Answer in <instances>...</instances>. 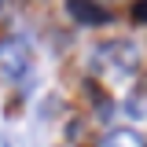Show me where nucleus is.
I'll return each mask as SVG.
<instances>
[{
	"mask_svg": "<svg viewBox=\"0 0 147 147\" xmlns=\"http://www.w3.org/2000/svg\"><path fill=\"white\" fill-rule=\"evenodd\" d=\"M0 4H4V0H0Z\"/></svg>",
	"mask_w": 147,
	"mask_h": 147,
	"instance_id": "8",
	"label": "nucleus"
},
{
	"mask_svg": "<svg viewBox=\"0 0 147 147\" xmlns=\"http://www.w3.org/2000/svg\"><path fill=\"white\" fill-rule=\"evenodd\" d=\"M99 147H147V140L140 132H132V129H114V132H107L99 140Z\"/></svg>",
	"mask_w": 147,
	"mask_h": 147,
	"instance_id": "4",
	"label": "nucleus"
},
{
	"mask_svg": "<svg viewBox=\"0 0 147 147\" xmlns=\"http://www.w3.org/2000/svg\"><path fill=\"white\" fill-rule=\"evenodd\" d=\"M96 70L110 81H125L140 70V48L132 40H110L103 48H96Z\"/></svg>",
	"mask_w": 147,
	"mask_h": 147,
	"instance_id": "1",
	"label": "nucleus"
},
{
	"mask_svg": "<svg viewBox=\"0 0 147 147\" xmlns=\"http://www.w3.org/2000/svg\"><path fill=\"white\" fill-rule=\"evenodd\" d=\"M66 11H70V18H77V22H85V26H103L107 22V7H99V4H92V0H66Z\"/></svg>",
	"mask_w": 147,
	"mask_h": 147,
	"instance_id": "3",
	"label": "nucleus"
},
{
	"mask_svg": "<svg viewBox=\"0 0 147 147\" xmlns=\"http://www.w3.org/2000/svg\"><path fill=\"white\" fill-rule=\"evenodd\" d=\"M4 147H11V144H4Z\"/></svg>",
	"mask_w": 147,
	"mask_h": 147,
	"instance_id": "7",
	"label": "nucleus"
},
{
	"mask_svg": "<svg viewBox=\"0 0 147 147\" xmlns=\"http://www.w3.org/2000/svg\"><path fill=\"white\" fill-rule=\"evenodd\" d=\"M132 18H136V22H147V0H140V4L132 7Z\"/></svg>",
	"mask_w": 147,
	"mask_h": 147,
	"instance_id": "6",
	"label": "nucleus"
},
{
	"mask_svg": "<svg viewBox=\"0 0 147 147\" xmlns=\"http://www.w3.org/2000/svg\"><path fill=\"white\" fill-rule=\"evenodd\" d=\"M125 110L132 114V118H147V88H136L132 96H129Z\"/></svg>",
	"mask_w": 147,
	"mask_h": 147,
	"instance_id": "5",
	"label": "nucleus"
},
{
	"mask_svg": "<svg viewBox=\"0 0 147 147\" xmlns=\"http://www.w3.org/2000/svg\"><path fill=\"white\" fill-rule=\"evenodd\" d=\"M26 70H30V48H26V40H18V37L0 40V77L4 81H18Z\"/></svg>",
	"mask_w": 147,
	"mask_h": 147,
	"instance_id": "2",
	"label": "nucleus"
}]
</instances>
